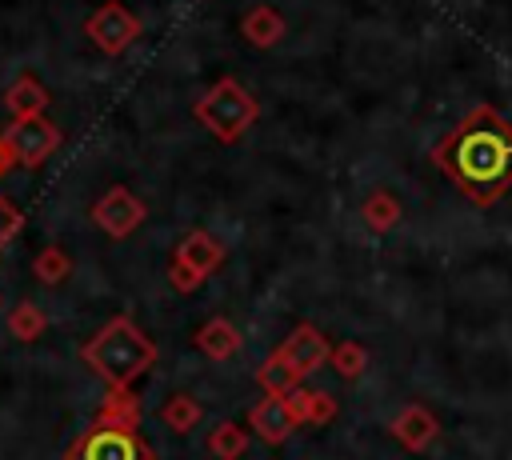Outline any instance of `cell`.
<instances>
[{
  "label": "cell",
  "instance_id": "6da1fadb",
  "mask_svg": "<svg viewBox=\"0 0 512 460\" xmlns=\"http://www.w3.org/2000/svg\"><path fill=\"white\" fill-rule=\"evenodd\" d=\"M432 160L472 204H496L512 188V124L480 104L432 148Z\"/></svg>",
  "mask_w": 512,
  "mask_h": 460
},
{
  "label": "cell",
  "instance_id": "7a4b0ae2",
  "mask_svg": "<svg viewBox=\"0 0 512 460\" xmlns=\"http://www.w3.org/2000/svg\"><path fill=\"white\" fill-rule=\"evenodd\" d=\"M64 460H152V448L140 436V400L136 392H108L92 424L72 440Z\"/></svg>",
  "mask_w": 512,
  "mask_h": 460
},
{
  "label": "cell",
  "instance_id": "3957f363",
  "mask_svg": "<svg viewBox=\"0 0 512 460\" xmlns=\"http://www.w3.org/2000/svg\"><path fill=\"white\" fill-rule=\"evenodd\" d=\"M80 360L108 384V392H128L156 360V344L132 316H112L84 348Z\"/></svg>",
  "mask_w": 512,
  "mask_h": 460
},
{
  "label": "cell",
  "instance_id": "277c9868",
  "mask_svg": "<svg viewBox=\"0 0 512 460\" xmlns=\"http://www.w3.org/2000/svg\"><path fill=\"white\" fill-rule=\"evenodd\" d=\"M192 112H196V120H200L220 144H232V140H240V136L256 124L260 104H256V96H252L240 80L224 76V80H216V84L196 100Z\"/></svg>",
  "mask_w": 512,
  "mask_h": 460
},
{
  "label": "cell",
  "instance_id": "5b68a950",
  "mask_svg": "<svg viewBox=\"0 0 512 460\" xmlns=\"http://www.w3.org/2000/svg\"><path fill=\"white\" fill-rule=\"evenodd\" d=\"M0 140H4L8 156H12V164L36 168V164H44V160L60 148L64 132H60L48 116H32V120H12V124L0 132Z\"/></svg>",
  "mask_w": 512,
  "mask_h": 460
},
{
  "label": "cell",
  "instance_id": "8992f818",
  "mask_svg": "<svg viewBox=\"0 0 512 460\" xmlns=\"http://www.w3.org/2000/svg\"><path fill=\"white\" fill-rule=\"evenodd\" d=\"M92 224L104 232V236H112V240H124L128 232H136L140 224H144V216H148V204L132 192V188H124V184H112L96 204H92Z\"/></svg>",
  "mask_w": 512,
  "mask_h": 460
},
{
  "label": "cell",
  "instance_id": "52a82bcc",
  "mask_svg": "<svg viewBox=\"0 0 512 460\" xmlns=\"http://www.w3.org/2000/svg\"><path fill=\"white\" fill-rule=\"evenodd\" d=\"M84 32H88V40H92L104 56H120V52H128V44L140 36V20H136L124 4L108 0V4H100V8L84 20Z\"/></svg>",
  "mask_w": 512,
  "mask_h": 460
},
{
  "label": "cell",
  "instance_id": "ba28073f",
  "mask_svg": "<svg viewBox=\"0 0 512 460\" xmlns=\"http://www.w3.org/2000/svg\"><path fill=\"white\" fill-rule=\"evenodd\" d=\"M328 352H332V344H328V336L320 332V328H312V324H300L280 348H276V356L304 380V376H312L320 364H328Z\"/></svg>",
  "mask_w": 512,
  "mask_h": 460
},
{
  "label": "cell",
  "instance_id": "9c48e42d",
  "mask_svg": "<svg viewBox=\"0 0 512 460\" xmlns=\"http://www.w3.org/2000/svg\"><path fill=\"white\" fill-rule=\"evenodd\" d=\"M172 260H176L180 268L196 272L200 280H208V276H212V272L224 264V244H220L212 232H204V228H192V232H184V240L176 244Z\"/></svg>",
  "mask_w": 512,
  "mask_h": 460
},
{
  "label": "cell",
  "instance_id": "30bf717a",
  "mask_svg": "<svg viewBox=\"0 0 512 460\" xmlns=\"http://www.w3.org/2000/svg\"><path fill=\"white\" fill-rule=\"evenodd\" d=\"M392 436H396L408 452H424V448L436 444L440 424H436V416H432L424 404H404V408L392 416Z\"/></svg>",
  "mask_w": 512,
  "mask_h": 460
},
{
  "label": "cell",
  "instance_id": "8fae6325",
  "mask_svg": "<svg viewBox=\"0 0 512 460\" xmlns=\"http://www.w3.org/2000/svg\"><path fill=\"white\" fill-rule=\"evenodd\" d=\"M248 424H252V432H256L264 444H284V440L296 432V420H292L284 396H268V392H264L260 404L248 408Z\"/></svg>",
  "mask_w": 512,
  "mask_h": 460
},
{
  "label": "cell",
  "instance_id": "7c38bea8",
  "mask_svg": "<svg viewBox=\"0 0 512 460\" xmlns=\"http://www.w3.org/2000/svg\"><path fill=\"white\" fill-rule=\"evenodd\" d=\"M208 360H232L240 348H244V336H240V328L232 324V320H224V316H212V320H204L200 328H196V340H192Z\"/></svg>",
  "mask_w": 512,
  "mask_h": 460
},
{
  "label": "cell",
  "instance_id": "4fadbf2b",
  "mask_svg": "<svg viewBox=\"0 0 512 460\" xmlns=\"http://www.w3.org/2000/svg\"><path fill=\"white\" fill-rule=\"evenodd\" d=\"M4 108L12 112V120L44 116V108H48V88H44L32 72H24V76H16V80L4 88Z\"/></svg>",
  "mask_w": 512,
  "mask_h": 460
},
{
  "label": "cell",
  "instance_id": "5bb4252c",
  "mask_svg": "<svg viewBox=\"0 0 512 460\" xmlns=\"http://www.w3.org/2000/svg\"><path fill=\"white\" fill-rule=\"evenodd\" d=\"M284 404H288L296 424H332L336 420V400L328 392H320V388L296 384L292 392H284Z\"/></svg>",
  "mask_w": 512,
  "mask_h": 460
},
{
  "label": "cell",
  "instance_id": "9a60e30c",
  "mask_svg": "<svg viewBox=\"0 0 512 460\" xmlns=\"http://www.w3.org/2000/svg\"><path fill=\"white\" fill-rule=\"evenodd\" d=\"M284 16L272 8V4H256L244 20H240V32H244V40L252 44V48H272V44H280V36H284Z\"/></svg>",
  "mask_w": 512,
  "mask_h": 460
},
{
  "label": "cell",
  "instance_id": "2e32d148",
  "mask_svg": "<svg viewBox=\"0 0 512 460\" xmlns=\"http://www.w3.org/2000/svg\"><path fill=\"white\" fill-rule=\"evenodd\" d=\"M360 216H364V224H368L372 232H392V228L400 224L404 208H400V200H396L392 192H372V196L364 200Z\"/></svg>",
  "mask_w": 512,
  "mask_h": 460
},
{
  "label": "cell",
  "instance_id": "e0dca14e",
  "mask_svg": "<svg viewBox=\"0 0 512 460\" xmlns=\"http://www.w3.org/2000/svg\"><path fill=\"white\" fill-rule=\"evenodd\" d=\"M32 276H36L40 284L56 288V284H64V280L72 276V256H68L60 244H48V248L36 252V260H32Z\"/></svg>",
  "mask_w": 512,
  "mask_h": 460
},
{
  "label": "cell",
  "instance_id": "ac0fdd59",
  "mask_svg": "<svg viewBox=\"0 0 512 460\" xmlns=\"http://www.w3.org/2000/svg\"><path fill=\"white\" fill-rule=\"evenodd\" d=\"M44 328H48V316H44L32 300H20V304L8 312V332H12V340H20V344L40 340V336H44Z\"/></svg>",
  "mask_w": 512,
  "mask_h": 460
},
{
  "label": "cell",
  "instance_id": "d6986e66",
  "mask_svg": "<svg viewBox=\"0 0 512 460\" xmlns=\"http://www.w3.org/2000/svg\"><path fill=\"white\" fill-rule=\"evenodd\" d=\"M200 416H204V408H200L188 392L168 396V400H164V408H160V420H164L172 432H180V436H184V432H192V428L200 424Z\"/></svg>",
  "mask_w": 512,
  "mask_h": 460
},
{
  "label": "cell",
  "instance_id": "ffe728a7",
  "mask_svg": "<svg viewBox=\"0 0 512 460\" xmlns=\"http://www.w3.org/2000/svg\"><path fill=\"white\" fill-rule=\"evenodd\" d=\"M208 452H212L216 460H240V456L248 452V432H244L240 424L224 420V424H216V428L208 432Z\"/></svg>",
  "mask_w": 512,
  "mask_h": 460
},
{
  "label": "cell",
  "instance_id": "44dd1931",
  "mask_svg": "<svg viewBox=\"0 0 512 460\" xmlns=\"http://www.w3.org/2000/svg\"><path fill=\"white\" fill-rule=\"evenodd\" d=\"M328 364L336 368V376H344V380H356V376L368 368V348H364V344H356V340L332 344V352H328Z\"/></svg>",
  "mask_w": 512,
  "mask_h": 460
},
{
  "label": "cell",
  "instance_id": "7402d4cb",
  "mask_svg": "<svg viewBox=\"0 0 512 460\" xmlns=\"http://www.w3.org/2000/svg\"><path fill=\"white\" fill-rule=\"evenodd\" d=\"M256 380H260V388L268 392V396H284V392H292L296 384H300V376L272 352L264 364H260V372H256Z\"/></svg>",
  "mask_w": 512,
  "mask_h": 460
},
{
  "label": "cell",
  "instance_id": "603a6c76",
  "mask_svg": "<svg viewBox=\"0 0 512 460\" xmlns=\"http://www.w3.org/2000/svg\"><path fill=\"white\" fill-rule=\"evenodd\" d=\"M20 228H24V212L8 196H0V252L8 248V240H16Z\"/></svg>",
  "mask_w": 512,
  "mask_h": 460
},
{
  "label": "cell",
  "instance_id": "cb8c5ba5",
  "mask_svg": "<svg viewBox=\"0 0 512 460\" xmlns=\"http://www.w3.org/2000/svg\"><path fill=\"white\" fill-rule=\"evenodd\" d=\"M168 284H172V288H176L180 296H188V292H196V288H200L204 280H200L196 272H188V268H180V264L172 260V264H168Z\"/></svg>",
  "mask_w": 512,
  "mask_h": 460
},
{
  "label": "cell",
  "instance_id": "d4e9b609",
  "mask_svg": "<svg viewBox=\"0 0 512 460\" xmlns=\"http://www.w3.org/2000/svg\"><path fill=\"white\" fill-rule=\"evenodd\" d=\"M12 168H16V164H12V156H8V148H4V140H0V180H4Z\"/></svg>",
  "mask_w": 512,
  "mask_h": 460
}]
</instances>
